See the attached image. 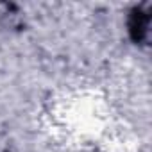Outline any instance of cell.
Returning <instances> with one entry per match:
<instances>
[{
  "instance_id": "1",
  "label": "cell",
  "mask_w": 152,
  "mask_h": 152,
  "mask_svg": "<svg viewBox=\"0 0 152 152\" xmlns=\"http://www.w3.org/2000/svg\"><path fill=\"white\" fill-rule=\"evenodd\" d=\"M127 27H129V34L134 39V43L138 45L145 43L150 34V11L145 6L134 7L129 15Z\"/></svg>"
}]
</instances>
